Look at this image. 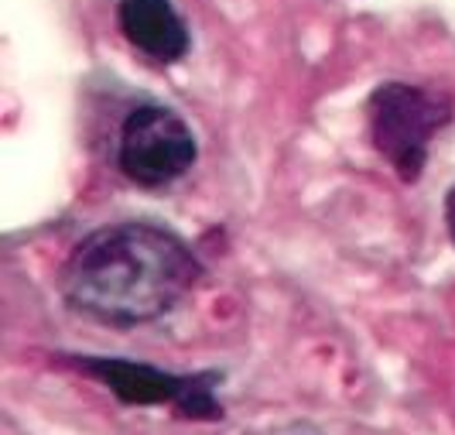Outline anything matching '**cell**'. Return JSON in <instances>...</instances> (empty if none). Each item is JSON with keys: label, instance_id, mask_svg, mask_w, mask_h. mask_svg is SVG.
I'll return each instance as SVG.
<instances>
[{"label": "cell", "instance_id": "6da1fadb", "mask_svg": "<svg viewBox=\"0 0 455 435\" xmlns=\"http://www.w3.org/2000/svg\"><path fill=\"white\" fill-rule=\"evenodd\" d=\"M203 275V261L179 233L124 220L72 247L59 271V295L83 319L134 329L175 312Z\"/></svg>", "mask_w": 455, "mask_h": 435}, {"label": "cell", "instance_id": "3957f363", "mask_svg": "<svg viewBox=\"0 0 455 435\" xmlns=\"http://www.w3.org/2000/svg\"><path fill=\"white\" fill-rule=\"evenodd\" d=\"M55 357L72 370L92 377L96 384H103L110 394H116V401L131 408H172L188 422H220L227 415L223 401L216 398L223 384L220 370L175 374L124 357H96V353H55Z\"/></svg>", "mask_w": 455, "mask_h": 435}, {"label": "cell", "instance_id": "7a4b0ae2", "mask_svg": "<svg viewBox=\"0 0 455 435\" xmlns=\"http://www.w3.org/2000/svg\"><path fill=\"white\" fill-rule=\"evenodd\" d=\"M455 107L445 93L390 79L366 100V124L377 155L401 182L414 185L425 175L432 141L452 124Z\"/></svg>", "mask_w": 455, "mask_h": 435}, {"label": "cell", "instance_id": "277c9868", "mask_svg": "<svg viewBox=\"0 0 455 435\" xmlns=\"http://www.w3.org/2000/svg\"><path fill=\"white\" fill-rule=\"evenodd\" d=\"M199 161V141L179 110L137 103L120 124L116 168L140 189H168Z\"/></svg>", "mask_w": 455, "mask_h": 435}, {"label": "cell", "instance_id": "5b68a950", "mask_svg": "<svg viewBox=\"0 0 455 435\" xmlns=\"http://www.w3.org/2000/svg\"><path fill=\"white\" fill-rule=\"evenodd\" d=\"M116 24L124 38L151 62L175 66L188 55L192 35L188 24L175 11L172 0H120L116 4Z\"/></svg>", "mask_w": 455, "mask_h": 435}, {"label": "cell", "instance_id": "8992f818", "mask_svg": "<svg viewBox=\"0 0 455 435\" xmlns=\"http://www.w3.org/2000/svg\"><path fill=\"white\" fill-rule=\"evenodd\" d=\"M445 227H449V237L455 244V185L445 192Z\"/></svg>", "mask_w": 455, "mask_h": 435}]
</instances>
